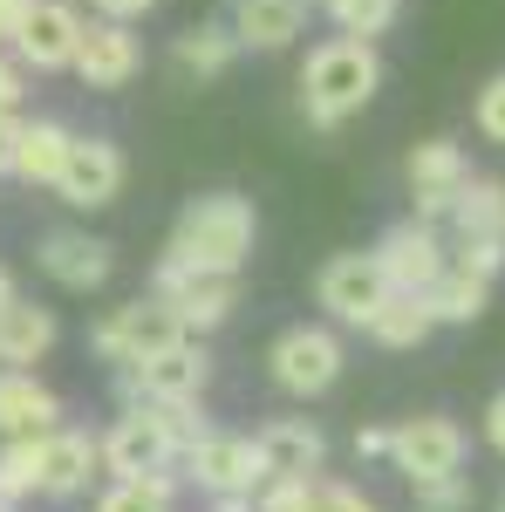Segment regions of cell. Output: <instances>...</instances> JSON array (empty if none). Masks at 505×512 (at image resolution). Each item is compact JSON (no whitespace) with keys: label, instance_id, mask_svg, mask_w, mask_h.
Returning a JSON list of instances; mask_svg holds the SVG:
<instances>
[{"label":"cell","instance_id":"9","mask_svg":"<svg viewBox=\"0 0 505 512\" xmlns=\"http://www.w3.org/2000/svg\"><path fill=\"white\" fill-rule=\"evenodd\" d=\"M376 267H383V280L396 294H424L430 280L451 267V246H444V233L430 219H403V226H389L376 239Z\"/></svg>","mask_w":505,"mask_h":512},{"label":"cell","instance_id":"2","mask_svg":"<svg viewBox=\"0 0 505 512\" xmlns=\"http://www.w3.org/2000/svg\"><path fill=\"white\" fill-rule=\"evenodd\" d=\"M376 89H383V55H376V41L335 35V41H321L308 55V69H301V110H308L321 130H335V123H349Z\"/></svg>","mask_w":505,"mask_h":512},{"label":"cell","instance_id":"44","mask_svg":"<svg viewBox=\"0 0 505 512\" xmlns=\"http://www.w3.org/2000/svg\"><path fill=\"white\" fill-rule=\"evenodd\" d=\"M499 512H505V499H499Z\"/></svg>","mask_w":505,"mask_h":512},{"label":"cell","instance_id":"36","mask_svg":"<svg viewBox=\"0 0 505 512\" xmlns=\"http://www.w3.org/2000/svg\"><path fill=\"white\" fill-rule=\"evenodd\" d=\"M89 7H96L103 21H137V14H151L157 0H89Z\"/></svg>","mask_w":505,"mask_h":512},{"label":"cell","instance_id":"30","mask_svg":"<svg viewBox=\"0 0 505 512\" xmlns=\"http://www.w3.org/2000/svg\"><path fill=\"white\" fill-rule=\"evenodd\" d=\"M417 512H471V485H465V472L424 478V485H417Z\"/></svg>","mask_w":505,"mask_h":512},{"label":"cell","instance_id":"12","mask_svg":"<svg viewBox=\"0 0 505 512\" xmlns=\"http://www.w3.org/2000/svg\"><path fill=\"white\" fill-rule=\"evenodd\" d=\"M82 48V14L69 0H28L21 21H14V55L28 69H76Z\"/></svg>","mask_w":505,"mask_h":512},{"label":"cell","instance_id":"41","mask_svg":"<svg viewBox=\"0 0 505 512\" xmlns=\"http://www.w3.org/2000/svg\"><path fill=\"white\" fill-rule=\"evenodd\" d=\"M28 0H0V41H14V21H21Z\"/></svg>","mask_w":505,"mask_h":512},{"label":"cell","instance_id":"35","mask_svg":"<svg viewBox=\"0 0 505 512\" xmlns=\"http://www.w3.org/2000/svg\"><path fill=\"white\" fill-rule=\"evenodd\" d=\"M14 151H21V117L0 110V178H14Z\"/></svg>","mask_w":505,"mask_h":512},{"label":"cell","instance_id":"25","mask_svg":"<svg viewBox=\"0 0 505 512\" xmlns=\"http://www.w3.org/2000/svg\"><path fill=\"white\" fill-rule=\"evenodd\" d=\"M233 55H239L233 21H226V28H192V35H178V48H171V62H178L185 76H198V82L226 76V69H233Z\"/></svg>","mask_w":505,"mask_h":512},{"label":"cell","instance_id":"37","mask_svg":"<svg viewBox=\"0 0 505 512\" xmlns=\"http://www.w3.org/2000/svg\"><path fill=\"white\" fill-rule=\"evenodd\" d=\"M485 444H492V451L505 458V390L492 396V403H485Z\"/></svg>","mask_w":505,"mask_h":512},{"label":"cell","instance_id":"43","mask_svg":"<svg viewBox=\"0 0 505 512\" xmlns=\"http://www.w3.org/2000/svg\"><path fill=\"white\" fill-rule=\"evenodd\" d=\"M0 512H14V506H0Z\"/></svg>","mask_w":505,"mask_h":512},{"label":"cell","instance_id":"8","mask_svg":"<svg viewBox=\"0 0 505 512\" xmlns=\"http://www.w3.org/2000/svg\"><path fill=\"white\" fill-rule=\"evenodd\" d=\"M389 465L410 478V485L465 472V431H458L451 417H403V424L389 431Z\"/></svg>","mask_w":505,"mask_h":512},{"label":"cell","instance_id":"29","mask_svg":"<svg viewBox=\"0 0 505 512\" xmlns=\"http://www.w3.org/2000/svg\"><path fill=\"white\" fill-rule=\"evenodd\" d=\"M314 7H328V21L342 35H362V41H376L396 21V0H314Z\"/></svg>","mask_w":505,"mask_h":512},{"label":"cell","instance_id":"22","mask_svg":"<svg viewBox=\"0 0 505 512\" xmlns=\"http://www.w3.org/2000/svg\"><path fill=\"white\" fill-rule=\"evenodd\" d=\"M69 144H76V130H69V123H55V117L21 123L14 178H28V185H55V178H62V158H69Z\"/></svg>","mask_w":505,"mask_h":512},{"label":"cell","instance_id":"19","mask_svg":"<svg viewBox=\"0 0 505 512\" xmlns=\"http://www.w3.org/2000/svg\"><path fill=\"white\" fill-rule=\"evenodd\" d=\"M260 458H267V478H314L328 458V437L308 417H273L260 431Z\"/></svg>","mask_w":505,"mask_h":512},{"label":"cell","instance_id":"1","mask_svg":"<svg viewBox=\"0 0 505 512\" xmlns=\"http://www.w3.org/2000/svg\"><path fill=\"white\" fill-rule=\"evenodd\" d=\"M253 233H260L253 198L205 192V198H192V205L178 212L164 260H171V267H192V274H239L246 253H253Z\"/></svg>","mask_w":505,"mask_h":512},{"label":"cell","instance_id":"3","mask_svg":"<svg viewBox=\"0 0 505 512\" xmlns=\"http://www.w3.org/2000/svg\"><path fill=\"white\" fill-rule=\"evenodd\" d=\"M171 342H185V321H178V308H171L164 294L123 301V308H110V315L89 328V349L103 355L110 369H137V362H151V355L171 349Z\"/></svg>","mask_w":505,"mask_h":512},{"label":"cell","instance_id":"16","mask_svg":"<svg viewBox=\"0 0 505 512\" xmlns=\"http://www.w3.org/2000/svg\"><path fill=\"white\" fill-rule=\"evenodd\" d=\"M137 35H130V21H82V48H76V76L89 89H123V82L137 76Z\"/></svg>","mask_w":505,"mask_h":512},{"label":"cell","instance_id":"17","mask_svg":"<svg viewBox=\"0 0 505 512\" xmlns=\"http://www.w3.org/2000/svg\"><path fill=\"white\" fill-rule=\"evenodd\" d=\"M35 260H41V274L55 280V287H69V294L103 287V280H110V267H117V253H110L103 239H89V233H48Z\"/></svg>","mask_w":505,"mask_h":512},{"label":"cell","instance_id":"5","mask_svg":"<svg viewBox=\"0 0 505 512\" xmlns=\"http://www.w3.org/2000/svg\"><path fill=\"white\" fill-rule=\"evenodd\" d=\"M267 376H273V390H287V396H328L335 390V376H342V342H335V328H287L280 342L267 349Z\"/></svg>","mask_w":505,"mask_h":512},{"label":"cell","instance_id":"31","mask_svg":"<svg viewBox=\"0 0 505 512\" xmlns=\"http://www.w3.org/2000/svg\"><path fill=\"white\" fill-rule=\"evenodd\" d=\"M451 267H465V274H478V280H499L505 239H458V246H451Z\"/></svg>","mask_w":505,"mask_h":512},{"label":"cell","instance_id":"15","mask_svg":"<svg viewBox=\"0 0 505 512\" xmlns=\"http://www.w3.org/2000/svg\"><path fill=\"white\" fill-rule=\"evenodd\" d=\"M103 465V444L82 431H41L35 437V472H41V499H76L82 485H89V472Z\"/></svg>","mask_w":505,"mask_h":512},{"label":"cell","instance_id":"42","mask_svg":"<svg viewBox=\"0 0 505 512\" xmlns=\"http://www.w3.org/2000/svg\"><path fill=\"white\" fill-rule=\"evenodd\" d=\"M7 301H14V274L0 267V308H7Z\"/></svg>","mask_w":505,"mask_h":512},{"label":"cell","instance_id":"40","mask_svg":"<svg viewBox=\"0 0 505 512\" xmlns=\"http://www.w3.org/2000/svg\"><path fill=\"white\" fill-rule=\"evenodd\" d=\"M212 512H253V492H212Z\"/></svg>","mask_w":505,"mask_h":512},{"label":"cell","instance_id":"7","mask_svg":"<svg viewBox=\"0 0 505 512\" xmlns=\"http://www.w3.org/2000/svg\"><path fill=\"white\" fill-rule=\"evenodd\" d=\"M96 444H103V472H117V478H144V472H171L178 465V444L164 431L157 403H130L110 424V437H96Z\"/></svg>","mask_w":505,"mask_h":512},{"label":"cell","instance_id":"32","mask_svg":"<svg viewBox=\"0 0 505 512\" xmlns=\"http://www.w3.org/2000/svg\"><path fill=\"white\" fill-rule=\"evenodd\" d=\"M308 492H314V478H267L253 492V512H308Z\"/></svg>","mask_w":505,"mask_h":512},{"label":"cell","instance_id":"4","mask_svg":"<svg viewBox=\"0 0 505 512\" xmlns=\"http://www.w3.org/2000/svg\"><path fill=\"white\" fill-rule=\"evenodd\" d=\"M205 376H212V362L198 349V335H185V342L157 349L151 362L117 369V396H123V410L130 403H198L205 396Z\"/></svg>","mask_w":505,"mask_h":512},{"label":"cell","instance_id":"26","mask_svg":"<svg viewBox=\"0 0 505 512\" xmlns=\"http://www.w3.org/2000/svg\"><path fill=\"white\" fill-rule=\"evenodd\" d=\"M430 308L417 301V294H389L383 308H376V321H369V335L383 342V349H424L430 342Z\"/></svg>","mask_w":505,"mask_h":512},{"label":"cell","instance_id":"24","mask_svg":"<svg viewBox=\"0 0 505 512\" xmlns=\"http://www.w3.org/2000/svg\"><path fill=\"white\" fill-rule=\"evenodd\" d=\"M458 239H505V185L499 178H465V192L451 205Z\"/></svg>","mask_w":505,"mask_h":512},{"label":"cell","instance_id":"39","mask_svg":"<svg viewBox=\"0 0 505 512\" xmlns=\"http://www.w3.org/2000/svg\"><path fill=\"white\" fill-rule=\"evenodd\" d=\"M355 458H389V431H355Z\"/></svg>","mask_w":505,"mask_h":512},{"label":"cell","instance_id":"10","mask_svg":"<svg viewBox=\"0 0 505 512\" xmlns=\"http://www.w3.org/2000/svg\"><path fill=\"white\" fill-rule=\"evenodd\" d=\"M151 294H164L178 321H185V335H212L219 321L239 308V274H192V267H171V260H157V280Z\"/></svg>","mask_w":505,"mask_h":512},{"label":"cell","instance_id":"28","mask_svg":"<svg viewBox=\"0 0 505 512\" xmlns=\"http://www.w3.org/2000/svg\"><path fill=\"white\" fill-rule=\"evenodd\" d=\"M28 492H41L35 437H7V444H0V506H21Z\"/></svg>","mask_w":505,"mask_h":512},{"label":"cell","instance_id":"14","mask_svg":"<svg viewBox=\"0 0 505 512\" xmlns=\"http://www.w3.org/2000/svg\"><path fill=\"white\" fill-rule=\"evenodd\" d=\"M403 171H410V192H417V219H430V226L451 219V205H458V192H465V178H471L465 151L451 137H424Z\"/></svg>","mask_w":505,"mask_h":512},{"label":"cell","instance_id":"38","mask_svg":"<svg viewBox=\"0 0 505 512\" xmlns=\"http://www.w3.org/2000/svg\"><path fill=\"white\" fill-rule=\"evenodd\" d=\"M21 96H28V89H21V69L0 55V110H21Z\"/></svg>","mask_w":505,"mask_h":512},{"label":"cell","instance_id":"33","mask_svg":"<svg viewBox=\"0 0 505 512\" xmlns=\"http://www.w3.org/2000/svg\"><path fill=\"white\" fill-rule=\"evenodd\" d=\"M471 123H478L492 144H505V76H492L485 89H478V110H471Z\"/></svg>","mask_w":505,"mask_h":512},{"label":"cell","instance_id":"18","mask_svg":"<svg viewBox=\"0 0 505 512\" xmlns=\"http://www.w3.org/2000/svg\"><path fill=\"white\" fill-rule=\"evenodd\" d=\"M62 424V396L35 383V369H0V437H41Z\"/></svg>","mask_w":505,"mask_h":512},{"label":"cell","instance_id":"23","mask_svg":"<svg viewBox=\"0 0 505 512\" xmlns=\"http://www.w3.org/2000/svg\"><path fill=\"white\" fill-rule=\"evenodd\" d=\"M485 294H492V280L465 274V267H444V274L430 280V287L417 294V301H424V308H430V321L444 328V321H478V315H485Z\"/></svg>","mask_w":505,"mask_h":512},{"label":"cell","instance_id":"34","mask_svg":"<svg viewBox=\"0 0 505 512\" xmlns=\"http://www.w3.org/2000/svg\"><path fill=\"white\" fill-rule=\"evenodd\" d=\"M308 512H376L355 485H314L308 492Z\"/></svg>","mask_w":505,"mask_h":512},{"label":"cell","instance_id":"20","mask_svg":"<svg viewBox=\"0 0 505 512\" xmlns=\"http://www.w3.org/2000/svg\"><path fill=\"white\" fill-rule=\"evenodd\" d=\"M308 7H314V0H233L239 48H260V55L287 48V41L308 28Z\"/></svg>","mask_w":505,"mask_h":512},{"label":"cell","instance_id":"11","mask_svg":"<svg viewBox=\"0 0 505 512\" xmlns=\"http://www.w3.org/2000/svg\"><path fill=\"white\" fill-rule=\"evenodd\" d=\"M185 472L198 478V492H260L267 485V458H260V437H226V431H205L178 458Z\"/></svg>","mask_w":505,"mask_h":512},{"label":"cell","instance_id":"27","mask_svg":"<svg viewBox=\"0 0 505 512\" xmlns=\"http://www.w3.org/2000/svg\"><path fill=\"white\" fill-rule=\"evenodd\" d=\"M171 499H178V478L144 472V478H117V485L96 499V512H171Z\"/></svg>","mask_w":505,"mask_h":512},{"label":"cell","instance_id":"13","mask_svg":"<svg viewBox=\"0 0 505 512\" xmlns=\"http://www.w3.org/2000/svg\"><path fill=\"white\" fill-rule=\"evenodd\" d=\"M55 192H62V205H76V212L117 205V192H123V151L110 144V137H76L69 158H62Z\"/></svg>","mask_w":505,"mask_h":512},{"label":"cell","instance_id":"6","mask_svg":"<svg viewBox=\"0 0 505 512\" xmlns=\"http://www.w3.org/2000/svg\"><path fill=\"white\" fill-rule=\"evenodd\" d=\"M389 287L383 267H376V253H335L328 267H321V280H314V301H321V315L342 321V328H369L376 321V308H383Z\"/></svg>","mask_w":505,"mask_h":512},{"label":"cell","instance_id":"21","mask_svg":"<svg viewBox=\"0 0 505 512\" xmlns=\"http://www.w3.org/2000/svg\"><path fill=\"white\" fill-rule=\"evenodd\" d=\"M48 349H55V315L14 294L0 308V369H35Z\"/></svg>","mask_w":505,"mask_h":512}]
</instances>
